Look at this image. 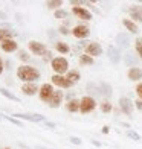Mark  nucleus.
I'll return each instance as SVG.
<instances>
[{"label": "nucleus", "instance_id": "3", "mask_svg": "<svg viewBox=\"0 0 142 149\" xmlns=\"http://www.w3.org/2000/svg\"><path fill=\"white\" fill-rule=\"evenodd\" d=\"M51 67H52V70L55 72V74H63L69 72V63H67V59L63 58V56H57V58H53L52 59V63H51Z\"/></svg>", "mask_w": 142, "mask_h": 149}, {"label": "nucleus", "instance_id": "33", "mask_svg": "<svg viewBox=\"0 0 142 149\" xmlns=\"http://www.w3.org/2000/svg\"><path fill=\"white\" fill-rule=\"evenodd\" d=\"M70 141H72L73 145H81V140L78 137H70Z\"/></svg>", "mask_w": 142, "mask_h": 149}, {"label": "nucleus", "instance_id": "5", "mask_svg": "<svg viewBox=\"0 0 142 149\" xmlns=\"http://www.w3.org/2000/svg\"><path fill=\"white\" fill-rule=\"evenodd\" d=\"M53 93H55V90H53V87L51 85V84H43L41 87H40V91H38V96H40V99L43 100V102H46V104H49L51 102V99H52V96H53Z\"/></svg>", "mask_w": 142, "mask_h": 149}, {"label": "nucleus", "instance_id": "37", "mask_svg": "<svg viewBox=\"0 0 142 149\" xmlns=\"http://www.w3.org/2000/svg\"><path fill=\"white\" fill-rule=\"evenodd\" d=\"M2 117H3V116H0V119H2Z\"/></svg>", "mask_w": 142, "mask_h": 149}, {"label": "nucleus", "instance_id": "12", "mask_svg": "<svg viewBox=\"0 0 142 149\" xmlns=\"http://www.w3.org/2000/svg\"><path fill=\"white\" fill-rule=\"evenodd\" d=\"M22 91L26 94V96H34L40 91V87L35 82H26L22 85Z\"/></svg>", "mask_w": 142, "mask_h": 149}, {"label": "nucleus", "instance_id": "34", "mask_svg": "<svg viewBox=\"0 0 142 149\" xmlns=\"http://www.w3.org/2000/svg\"><path fill=\"white\" fill-rule=\"evenodd\" d=\"M60 32H61L63 35H67V33H69V31H67V28H64V26H63V28H60Z\"/></svg>", "mask_w": 142, "mask_h": 149}, {"label": "nucleus", "instance_id": "10", "mask_svg": "<svg viewBox=\"0 0 142 149\" xmlns=\"http://www.w3.org/2000/svg\"><path fill=\"white\" fill-rule=\"evenodd\" d=\"M86 53L90 55L92 58L93 56H99L101 53H103V47H101V44H98V43H89L86 46Z\"/></svg>", "mask_w": 142, "mask_h": 149}, {"label": "nucleus", "instance_id": "15", "mask_svg": "<svg viewBox=\"0 0 142 149\" xmlns=\"http://www.w3.org/2000/svg\"><path fill=\"white\" fill-rule=\"evenodd\" d=\"M127 76L133 82H138V81L142 79V69H139V67H131V69H128Z\"/></svg>", "mask_w": 142, "mask_h": 149}, {"label": "nucleus", "instance_id": "2", "mask_svg": "<svg viewBox=\"0 0 142 149\" xmlns=\"http://www.w3.org/2000/svg\"><path fill=\"white\" fill-rule=\"evenodd\" d=\"M28 47H29V50L34 53V55H37V56H44V58H49V59H51V56H52V53H51V50L46 47V44L40 43V41H35V40L29 41Z\"/></svg>", "mask_w": 142, "mask_h": 149}, {"label": "nucleus", "instance_id": "31", "mask_svg": "<svg viewBox=\"0 0 142 149\" xmlns=\"http://www.w3.org/2000/svg\"><path fill=\"white\" fill-rule=\"evenodd\" d=\"M136 93H138V97L142 100V82L136 85Z\"/></svg>", "mask_w": 142, "mask_h": 149}, {"label": "nucleus", "instance_id": "4", "mask_svg": "<svg viewBox=\"0 0 142 149\" xmlns=\"http://www.w3.org/2000/svg\"><path fill=\"white\" fill-rule=\"evenodd\" d=\"M95 108H96V102H95V99L90 97V96H84L83 99L79 100V113L83 114H89L92 113Z\"/></svg>", "mask_w": 142, "mask_h": 149}, {"label": "nucleus", "instance_id": "28", "mask_svg": "<svg viewBox=\"0 0 142 149\" xmlns=\"http://www.w3.org/2000/svg\"><path fill=\"white\" fill-rule=\"evenodd\" d=\"M134 47H136L138 55L142 58V38H138V40H136V43H134Z\"/></svg>", "mask_w": 142, "mask_h": 149}, {"label": "nucleus", "instance_id": "24", "mask_svg": "<svg viewBox=\"0 0 142 149\" xmlns=\"http://www.w3.org/2000/svg\"><path fill=\"white\" fill-rule=\"evenodd\" d=\"M0 94H2V96H5L6 99H9V100H14V102H20V97L14 96V94L9 93L6 88H0Z\"/></svg>", "mask_w": 142, "mask_h": 149}, {"label": "nucleus", "instance_id": "22", "mask_svg": "<svg viewBox=\"0 0 142 149\" xmlns=\"http://www.w3.org/2000/svg\"><path fill=\"white\" fill-rule=\"evenodd\" d=\"M46 6H47L49 9L58 11V9L63 6V2H61V0H49V2H46Z\"/></svg>", "mask_w": 142, "mask_h": 149}, {"label": "nucleus", "instance_id": "23", "mask_svg": "<svg viewBox=\"0 0 142 149\" xmlns=\"http://www.w3.org/2000/svg\"><path fill=\"white\" fill-rule=\"evenodd\" d=\"M79 64L81 65H92L93 64V58L90 55H87V53H83V55L79 56Z\"/></svg>", "mask_w": 142, "mask_h": 149}, {"label": "nucleus", "instance_id": "26", "mask_svg": "<svg viewBox=\"0 0 142 149\" xmlns=\"http://www.w3.org/2000/svg\"><path fill=\"white\" fill-rule=\"evenodd\" d=\"M99 107H101V111H103V113H110V111L113 110L112 104H110V102H107V100H104V102L101 104Z\"/></svg>", "mask_w": 142, "mask_h": 149}, {"label": "nucleus", "instance_id": "25", "mask_svg": "<svg viewBox=\"0 0 142 149\" xmlns=\"http://www.w3.org/2000/svg\"><path fill=\"white\" fill-rule=\"evenodd\" d=\"M17 58H18L20 61H23V63H26V61H29V59H31L29 53H28V52H25V50H18V52H17Z\"/></svg>", "mask_w": 142, "mask_h": 149}, {"label": "nucleus", "instance_id": "27", "mask_svg": "<svg viewBox=\"0 0 142 149\" xmlns=\"http://www.w3.org/2000/svg\"><path fill=\"white\" fill-rule=\"evenodd\" d=\"M53 17H55L57 20L66 18V17H67V12H66L64 9H58V11H55V12H53Z\"/></svg>", "mask_w": 142, "mask_h": 149}, {"label": "nucleus", "instance_id": "8", "mask_svg": "<svg viewBox=\"0 0 142 149\" xmlns=\"http://www.w3.org/2000/svg\"><path fill=\"white\" fill-rule=\"evenodd\" d=\"M119 107H121V110H122L124 114H127V116H131L134 104H133L128 97H121V99H119Z\"/></svg>", "mask_w": 142, "mask_h": 149}, {"label": "nucleus", "instance_id": "17", "mask_svg": "<svg viewBox=\"0 0 142 149\" xmlns=\"http://www.w3.org/2000/svg\"><path fill=\"white\" fill-rule=\"evenodd\" d=\"M66 79H67V82H69L70 85H75L78 81L81 79V74L78 70H69L66 73Z\"/></svg>", "mask_w": 142, "mask_h": 149}, {"label": "nucleus", "instance_id": "7", "mask_svg": "<svg viewBox=\"0 0 142 149\" xmlns=\"http://www.w3.org/2000/svg\"><path fill=\"white\" fill-rule=\"evenodd\" d=\"M72 12L73 15H77L81 20H86V22L92 20V12L87 8H83V6H72Z\"/></svg>", "mask_w": 142, "mask_h": 149}, {"label": "nucleus", "instance_id": "20", "mask_svg": "<svg viewBox=\"0 0 142 149\" xmlns=\"http://www.w3.org/2000/svg\"><path fill=\"white\" fill-rule=\"evenodd\" d=\"M17 32L14 31H9V29H0V43L5 41V40H9L12 37H15Z\"/></svg>", "mask_w": 142, "mask_h": 149}, {"label": "nucleus", "instance_id": "16", "mask_svg": "<svg viewBox=\"0 0 142 149\" xmlns=\"http://www.w3.org/2000/svg\"><path fill=\"white\" fill-rule=\"evenodd\" d=\"M128 12H130V17L131 20H136V22H141L142 23V6H131L130 9H128Z\"/></svg>", "mask_w": 142, "mask_h": 149}, {"label": "nucleus", "instance_id": "13", "mask_svg": "<svg viewBox=\"0 0 142 149\" xmlns=\"http://www.w3.org/2000/svg\"><path fill=\"white\" fill-rule=\"evenodd\" d=\"M63 97H64V94L61 90H55V93H53V96L51 99V102H49V107L51 108H58L60 105H61L63 102Z\"/></svg>", "mask_w": 142, "mask_h": 149}, {"label": "nucleus", "instance_id": "18", "mask_svg": "<svg viewBox=\"0 0 142 149\" xmlns=\"http://www.w3.org/2000/svg\"><path fill=\"white\" fill-rule=\"evenodd\" d=\"M122 24L127 28L128 32H131V33H138V24L133 22V20H128V18H124L122 20Z\"/></svg>", "mask_w": 142, "mask_h": 149}, {"label": "nucleus", "instance_id": "19", "mask_svg": "<svg viewBox=\"0 0 142 149\" xmlns=\"http://www.w3.org/2000/svg\"><path fill=\"white\" fill-rule=\"evenodd\" d=\"M66 108L69 113H77L79 111V100L78 99H70L69 102L66 104Z\"/></svg>", "mask_w": 142, "mask_h": 149}, {"label": "nucleus", "instance_id": "14", "mask_svg": "<svg viewBox=\"0 0 142 149\" xmlns=\"http://www.w3.org/2000/svg\"><path fill=\"white\" fill-rule=\"evenodd\" d=\"M11 117H17V119H25V120H31V122H38V120H44V116L41 114H20L15 113Z\"/></svg>", "mask_w": 142, "mask_h": 149}, {"label": "nucleus", "instance_id": "11", "mask_svg": "<svg viewBox=\"0 0 142 149\" xmlns=\"http://www.w3.org/2000/svg\"><path fill=\"white\" fill-rule=\"evenodd\" d=\"M51 81H52V84H53V85L60 87V90H61V88H69V87H72L69 82H67L66 76H61V74H53V76L51 78Z\"/></svg>", "mask_w": 142, "mask_h": 149}, {"label": "nucleus", "instance_id": "38", "mask_svg": "<svg viewBox=\"0 0 142 149\" xmlns=\"http://www.w3.org/2000/svg\"><path fill=\"white\" fill-rule=\"evenodd\" d=\"M5 149H9V148H5Z\"/></svg>", "mask_w": 142, "mask_h": 149}, {"label": "nucleus", "instance_id": "35", "mask_svg": "<svg viewBox=\"0 0 142 149\" xmlns=\"http://www.w3.org/2000/svg\"><path fill=\"white\" fill-rule=\"evenodd\" d=\"M3 70H5V67H3V61H2V59H0V74H2V73H3Z\"/></svg>", "mask_w": 142, "mask_h": 149}, {"label": "nucleus", "instance_id": "32", "mask_svg": "<svg viewBox=\"0 0 142 149\" xmlns=\"http://www.w3.org/2000/svg\"><path fill=\"white\" fill-rule=\"evenodd\" d=\"M134 107H136L139 111H142V100H141V99H138L136 102H134Z\"/></svg>", "mask_w": 142, "mask_h": 149}, {"label": "nucleus", "instance_id": "21", "mask_svg": "<svg viewBox=\"0 0 142 149\" xmlns=\"http://www.w3.org/2000/svg\"><path fill=\"white\" fill-rule=\"evenodd\" d=\"M55 49H57V52L63 53V55H66V53H69V52H70L69 44H67V43H63V41H58V43L55 44Z\"/></svg>", "mask_w": 142, "mask_h": 149}, {"label": "nucleus", "instance_id": "30", "mask_svg": "<svg viewBox=\"0 0 142 149\" xmlns=\"http://www.w3.org/2000/svg\"><path fill=\"white\" fill-rule=\"evenodd\" d=\"M6 120H9L11 123H14V125H18V126H22V122H18L17 119H14V117H6V116H3Z\"/></svg>", "mask_w": 142, "mask_h": 149}, {"label": "nucleus", "instance_id": "29", "mask_svg": "<svg viewBox=\"0 0 142 149\" xmlns=\"http://www.w3.org/2000/svg\"><path fill=\"white\" fill-rule=\"evenodd\" d=\"M127 135H128V137H130V139L136 140V141H139V140H141V135H139V134H136V132H133L131 130H130V131L127 132Z\"/></svg>", "mask_w": 142, "mask_h": 149}, {"label": "nucleus", "instance_id": "36", "mask_svg": "<svg viewBox=\"0 0 142 149\" xmlns=\"http://www.w3.org/2000/svg\"><path fill=\"white\" fill-rule=\"evenodd\" d=\"M103 132H104V134L109 132V126H104V128H103Z\"/></svg>", "mask_w": 142, "mask_h": 149}, {"label": "nucleus", "instance_id": "9", "mask_svg": "<svg viewBox=\"0 0 142 149\" xmlns=\"http://www.w3.org/2000/svg\"><path fill=\"white\" fill-rule=\"evenodd\" d=\"M0 47H2V50L6 52V53H12V52L18 50V44H17L15 40H12V38L2 41V43H0Z\"/></svg>", "mask_w": 142, "mask_h": 149}, {"label": "nucleus", "instance_id": "1", "mask_svg": "<svg viewBox=\"0 0 142 149\" xmlns=\"http://www.w3.org/2000/svg\"><path fill=\"white\" fill-rule=\"evenodd\" d=\"M17 78L20 81H23V84L34 82V81H37L40 78V72L35 69V67L23 64V65H20L17 69Z\"/></svg>", "mask_w": 142, "mask_h": 149}, {"label": "nucleus", "instance_id": "6", "mask_svg": "<svg viewBox=\"0 0 142 149\" xmlns=\"http://www.w3.org/2000/svg\"><path fill=\"white\" fill-rule=\"evenodd\" d=\"M70 32H72V35L75 38H78V40H84V38H87L90 35V31H89V28H87L86 24H78Z\"/></svg>", "mask_w": 142, "mask_h": 149}]
</instances>
